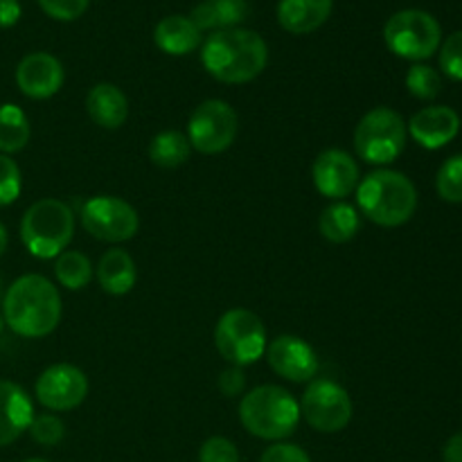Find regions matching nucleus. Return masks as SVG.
I'll use <instances>...</instances> for the list:
<instances>
[{"mask_svg":"<svg viewBox=\"0 0 462 462\" xmlns=\"http://www.w3.org/2000/svg\"><path fill=\"white\" fill-rule=\"evenodd\" d=\"M90 0H39L41 9L54 21H77L84 16Z\"/></svg>","mask_w":462,"mask_h":462,"instance_id":"obj_33","label":"nucleus"},{"mask_svg":"<svg viewBox=\"0 0 462 462\" xmlns=\"http://www.w3.org/2000/svg\"><path fill=\"white\" fill-rule=\"evenodd\" d=\"M0 296H3V282H0Z\"/></svg>","mask_w":462,"mask_h":462,"instance_id":"obj_41","label":"nucleus"},{"mask_svg":"<svg viewBox=\"0 0 462 462\" xmlns=\"http://www.w3.org/2000/svg\"><path fill=\"white\" fill-rule=\"evenodd\" d=\"M201 61L221 84H248L266 70L269 48L257 32L233 27L208 36L201 50Z\"/></svg>","mask_w":462,"mask_h":462,"instance_id":"obj_1","label":"nucleus"},{"mask_svg":"<svg viewBox=\"0 0 462 462\" xmlns=\"http://www.w3.org/2000/svg\"><path fill=\"white\" fill-rule=\"evenodd\" d=\"M442 460L445 462H462V431L451 436L442 449Z\"/></svg>","mask_w":462,"mask_h":462,"instance_id":"obj_37","label":"nucleus"},{"mask_svg":"<svg viewBox=\"0 0 462 462\" xmlns=\"http://www.w3.org/2000/svg\"><path fill=\"white\" fill-rule=\"evenodd\" d=\"M34 406L18 383L0 379V447L16 442L30 429Z\"/></svg>","mask_w":462,"mask_h":462,"instance_id":"obj_17","label":"nucleus"},{"mask_svg":"<svg viewBox=\"0 0 462 462\" xmlns=\"http://www.w3.org/2000/svg\"><path fill=\"white\" fill-rule=\"evenodd\" d=\"M158 48L171 57H185L201 45V30L189 16H165L153 30Z\"/></svg>","mask_w":462,"mask_h":462,"instance_id":"obj_21","label":"nucleus"},{"mask_svg":"<svg viewBox=\"0 0 462 462\" xmlns=\"http://www.w3.org/2000/svg\"><path fill=\"white\" fill-rule=\"evenodd\" d=\"M63 66L54 54L32 52L16 68V86L25 97L48 99L63 86Z\"/></svg>","mask_w":462,"mask_h":462,"instance_id":"obj_15","label":"nucleus"},{"mask_svg":"<svg viewBox=\"0 0 462 462\" xmlns=\"http://www.w3.org/2000/svg\"><path fill=\"white\" fill-rule=\"evenodd\" d=\"M334 0H280L278 23L289 34H311L325 25Z\"/></svg>","mask_w":462,"mask_h":462,"instance_id":"obj_18","label":"nucleus"},{"mask_svg":"<svg viewBox=\"0 0 462 462\" xmlns=\"http://www.w3.org/2000/svg\"><path fill=\"white\" fill-rule=\"evenodd\" d=\"M23 179L21 170L9 156L0 153V208L12 206L21 197Z\"/></svg>","mask_w":462,"mask_h":462,"instance_id":"obj_30","label":"nucleus"},{"mask_svg":"<svg viewBox=\"0 0 462 462\" xmlns=\"http://www.w3.org/2000/svg\"><path fill=\"white\" fill-rule=\"evenodd\" d=\"M215 346L228 364L253 365L266 352V328L257 314L248 310H230L217 320Z\"/></svg>","mask_w":462,"mask_h":462,"instance_id":"obj_7","label":"nucleus"},{"mask_svg":"<svg viewBox=\"0 0 462 462\" xmlns=\"http://www.w3.org/2000/svg\"><path fill=\"white\" fill-rule=\"evenodd\" d=\"M3 319L23 338H43L61 323V296L43 275H23L3 298Z\"/></svg>","mask_w":462,"mask_h":462,"instance_id":"obj_2","label":"nucleus"},{"mask_svg":"<svg viewBox=\"0 0 462 462\" xmlns=\"http://www.w3.org/2000/svg\"><path fill=\"white\" fill-rule=\"evenodd\" d=\"M75 215L61 199H41L32 203L21 219V239L39 260L59 257L72 242Z\"/></svg>","mask_w":462,"mask_h":462,"instance_id":"obj_5","label":"nucleus"},{"mask_svg":"<svg viewBox=\"0 0 462 462\" xmlns=\"http://www.w3.org/2000/svg\"><path fill=\"white\" fill-rule=\"evenodd\" d=\"M7 242H9L7 228H5V226L0 224V257H3L5 251H7Z\"/></svg>","mask_w":462,"mask_h":462,"instance_id":"obj_38","label":"nucleus"},{"mask_svg":"<svg viewBox=\"0 0 462 462\" xmlns=\"http://www.w3.org/2000/svg\"><path fill=\"white\" fill-rule=\"evenodd\" d=\"M248 5L246 0H203L199 7H194L192 23L199 30H233L235 25L246 18Z\"/></svg>","mask_w":462,"mask_h":462,"instance_id":"obj_22","label":"nucleus"},{"mask_svg":"<svg viewBox=\"0 0 462 462\" xmlns=\"http://www.w3.org/2000/svg\"><path fill=\"white\" fill-rule=\"evenodd\" d=\"M300 415L320 433H338L350 424L352 400L332 379H316L307 386L300 402Z\"/></svg>","mask_w":462,"mask_h":462,"instance_id":"obj_10","label":"nucleus"},{"mask_svg":"<svg viewBox=\"0 0 462 462\" xmlns=\"http://www.w3.org/2000/svg\"><path fill=\"white\" fill-rule=\"evenodd\" d=\"M436 188L445 201L462 203V153L445 161L436 176Z\"/></svg>","mask_w":462,"mask_h":462,"instance_id":"obj_28","label":"nucleus"},{"mask_svg":"<svg viewBox=\"0 0 462 462\" xmlns=\"http://www.w3.org/2000/svg\"><path fill=\"white\" fill-rule=\"evenodd\" d=\"M314 188L332 201H343L359 188V165L343 149H325L311 167Z\"/></svg>","mask_w":462,"mask_h":462,"instance_id":"obj_13","label":"nucleus"},{"mask_svg":"<svg viewBox=\"0 0 462 462\" xmlns=\"http://www.w3.org/2000/svg\"><path fill=\"white\" fill-rule=\"evenodd\" d=\"M81 224L90 237L99 242L120 244L135 237L140 217L131 203L117 197H93L81 208Z\"/></svg>","mask_w":462,"mask_h":462,"instance_id":"obj_11","label":"nucleus"},{"mask_svg":"<svg viewBox=\"0 0 462 462\" xmlns=\"http://www.w3.org/2000/svg\"><path fill=\"white\" fill-rule=\"evenodd\" d=\"M406 88L413 97L424 99V102H431L440 95L442 90V79L438 75V70H433L427 63H415L411 66L409 75H406Z\"/></svg>","mask_w":462,"mask_h":462,"instance_id":"obj_27","label":"nucleus"},{"mask_svg":"<svg viewBox=\"0 0 462 462\" xmlns=\"http://www.w3.org/2000/svg\"><path fill=\"white\" fill-rule=\"evenodd\" d=\"M86 111L90 120L102 129H120L129 117V102L126 95L116 84H97L90 88L86 97Z\"/></svg>","mask_w":462,"mask_h":462,"instance_id":"obj_19","label":"nucleus"},{"mask_svg":"<svg viewBox=\"0 0 462 462\" xmlns=\"http://www.w3.org/2000/svg\"><path fill=\"white\" fill-rule=\"evenodd\" d=\"M237 111L224 99H206L192 111L188 122L189 147L199 153L215 156L226 152L237 138Z\"/></svg>","mask_w":462,"mask_h":462,"instance_id":"obj_9","label":"nucleus"},{"mask_svg":"<svg viewBox=\"0 0 462 462\" xmlns=\"http://www.w3.org/2000/svg\"><path fill=\"white\" fill-rule=\"evenodd\" d=\"M97 282L111 296H126L138 282V269L134 257L122 248H111L99 257Z\"/></svg>","mask_w":462,"mask_h":462,"instance_id":"obj_20","label":"nucleus"},{"mask_svg":"<svg viewBox=\"0 0 462 462\" xmlns=\"http://www.w3.org/2000/svg\"><path fill=\"white\" fill-rule=\"evenodd\" d=\"M21 18V3L18 0H0V30L14 27Z\"/></svg>","mask_w":462,"mask_h":462,"instance_id":"obj_36","label":"nucleus"},{"mask_svg":"<svg viewBox=\"0 0 462 462\" xmlns=\"http://www.w3.org/2000/svg\"><path fill=\"white\" fill-rule=\"evenodd\" d=\"M361 228V217L355 206L346 201H337L332 206L325 208L320 212L319 230L328 242L332 244H346L359 233Z\"/></svg>","mask_w":462,"mask_h":462,"instance_id":"obj_23","label":"nucleus"},{"mask_svg":"<svg viewBox=\"0 0 462 462\" xmlns=\"http://www.w3.org/2000/svg\"><path fill=\"white\" fill-rule=\"evenodd\" d=\"M440 68L449 79L462 81V32H454L440 48Z\"/></svg>","mask_w":462,"mask_h":462,"instance_id":"obj_31","label":"nucleus"},{"mask_svg":"<svg viewBox=\"0 0 462 462\" xmlns=\"http://www.w3.org/2000/svg\"><path fill=\"white\" fill-rule=\"evenodd\" d=\"M383 41L393 54L409 61H424L442 43L440 23L422 9H402L388 18Z\"/></svg>","mask_w":462,"mask_h":462,"instance_id":"obj_8","label":"nucleus"},{"mask_svg":"<svg viewBox=\"0 0 462 462\" xmlns=\"http://www.w3.org/2000/svg\"><path fill=\"white\" fill-rule=\"evenodd\" d=\"M3 328H5V319H3V314H0V334H3Z\"/></svg>","mask_w":462,"mask_h":462,"instance_id":"obj_39","label":"nucleus"},{"mask_svg":"<svg viewBox=\"0 0 462 462\" xmlns=\"http://www.w3.org/2000/svg\"><path fill=\"white\" fill-rule=\"evenodd\" d=\"M54 275L59 284L68 291H79L93 278V266L90 260L79 251H63L54 262Z\"/></svg>","mask_w":462,"mask_h":462,"instance_id":"obj_26","label":"nucleus"},{"mask_svg":"<svg viewBox=\"0 0 462 462\" xmlns=\"http://www.w3.org/2000/svg\"><path fill=\"white\" fill-rule=\"evenodd\" d=\"M199 462H239V451L228 438L212 436L199 449Z\"/></svg>","mask_w":462,"mask_h":462,"instance_id":"obj_32","label":"nucleus"},{"mask_svg":"<svg viewBox=\"0 0 462 462\" xmlns=\"http://www.w3.org/2000/svg\"><path fill=\"white\" fill-rule=\"evenodd\" d=\"M406 135L409 129L400 113L386 106L373 108L355 129L356 156L368 165H388L404 152Z\"/></svg>","mask_w":462,"mask_h":462,"instance_id":"obj_6","label":"nucleus"},{"mask_svg":"<svg viewBox=\"0 0 462 462\" xmlns=\"http://www.w3.org/2000/svg\"><path fill=\"white\" fill-rule=\"evenodd\" d=\"M25 462H50V460H43V458H32V460H25Z\"/></svg>","mask_w":462,"mask_h":462,"instance_id":"obj_40","label":"nucleus"},{"mask_svg":"<svg viewBox=\"0 0 462 462\" xmlns=\"http://www.w3.org/2000/svg\"><path fill=\"white\" fill-rule=\"evenodd\" d=\"M264 355L273 373L284 377L287 382H311L319 373V356H316L314 347L302 341V338L291 337V334L273 338L266 346Z\"/></svg>","mask_w":462,"mask_h":462,"instance_id":"obj_14","label":"nucleus"},{"mask_svg":"<svg viewBox=\"0 0 462 462\" xmlns=\"http://www.w3.org/2000/svg\"><path fill=\"white\" fill-rule=\"evenodd\" d=\"M30 436L32 440L39 442L43 447H54L63 440L66 436V424L61 422V418L52 413H43V415H34L30 424Z\"/></svg>","mask_w":462,"mask_h":462,"instance_id":"obj_29","label":"nucleus"},{"mask_svg":"<svg viewBox=\"0 0 462 462\" xmlns=\"http://www.w3.org/2000/svg\"><path fill=\"white\" fill-rule=\"evenodd\" d=\"M189 147L188 135L180 131H162V134L153 135L152 144H149V158L153 165L165 167V170H176V167L185 165L189 161Z\"/></svg>","mask_w":462,"mask_h":462,"instance_id":"obj_25","label":"nucleus"},{"mask_svg":"<svg viewBox=\"0 0 462 462\" xmlns=\"http://www.w3.org/2000/svg\"><path fill=\"white\" fill-rule=\"evenodd\" d=\"M244 388H246V377H244L242 368L239 365H233V368L224 370L219 377V391L224 393L226 397H237L242 395Z\"/></svg>","mask_w":462,"mask_h":462,"instance_id":"obj_35","label":"nucleus"},{"mask_svg":"<svg viewBox=\"0 0 462 462\" xmlns=\"http://www.w3.org/2000/svg\"><path fill=\"white\" fill-rule=\"evenodd\" d=\"M36 400L54 413L72 411L88 397V377L77 365L54 364L36 379Z\"/></svg>","mask_w":462,"mask_h":462,"instance_id":"obj_12","label":"nucleus"},{"mask_svg":"<svg viewBox=\"0 0 462 462\" xmlns=\"http://www.w3.org/2000/svg\"><path fill=\"white\" fill-rule=\"evenodd\" d=\"M32 126L25 111L16 104H0V153H18L27 147Z\"/></svg>","mask_w":462,"mask_h":462,"instance_id":"obj_24","label":"nucleus"},{"mask_svg":"<svg viewBox=\"0 0 462 462\" xmlns=\"http://www.w3.org/2000/svg\"><path fill=\"white\" fill-rule=\"evenodd\" d=\"M359 215L368 217L382 228L404 226L418 208V192L409 176L395 170L370 171L356 188Z\"/></svg>","mask_w":462,"mask_h":462,"instance_id":"obj_3","label":"nucleus"},{"mask_svg":"<svg viewBox=\"0 0 462 462\" xmlns=\"http://www.w3.org/2000/svg\"><path fill=\"white\" fill-rule=\"evenodd\" d=\"M411 138L424 149L447 147L460 131V116L449 106H427L415 113L406 125Z\"/></svg>","mask_w":462,"mask_h":462,"instance_id":"obj_16","label":"nucleus"},{"mask_svg":"<svg viewBox=\"0 0 462 462\" xmlns=\"http://www.w3.org/2000/svg\"><path fill=\"white\" fill-rule=\"evenodd\" d=\"M260 462H311L305 449L298 445H289V442H275L273 447L262 454Z\"/></svg>","mask_w":462,"mask_h":462,"instance_id":"obj_34","label":"nucleus"},{"mask_svg":"<svg viewBox=\"0 0 462 462\" xmlns=\"http://www.w3.org/2000/svg\"><path fill=\"white\" fill-rule=\"evenodd\" d=\"M239 420L251 436L260 440H287L300 422V404L282 386H257L239 404Z\"/></svg>","mask_w":462,"mask_h":462,"instance_id":"obj_4","label":"nucleus"}]
</instances>
